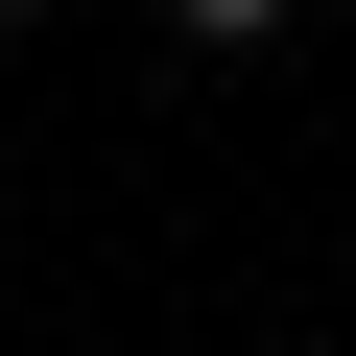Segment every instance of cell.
<instances>
[{
    "instance_id": "obj_1",
    "label": "cell",
    "mask_w": 356,
    "mask_h": 356,
    "mask_svg": "<svg viewBox=\"0 0 356 356\" xmlns=\"http://www.w3.org/2000/svg\"><path fill=\"white\" fill-rule=\"evenodd\" d=\"M261 24H285V0H166V48H261Z\"/></svg>"
}]
</instances>
